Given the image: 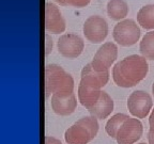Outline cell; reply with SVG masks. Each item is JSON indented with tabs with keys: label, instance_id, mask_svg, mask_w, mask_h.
<instances>
[{
	"label": "cell",
	"instance_id": "cell-20",
	"mask_svg": "<svg viewBox=\"0 0 154 144\" xmlns=\"http://www.w3.org/2000/svg\"><path fill=\"white\" fill-rule=\"evenodd\" d=\"M45 56H49V53L53 51V46H54V43H53V38H51V35L48 33H46L45 35Z\"/></svg>",
	"mask_w": 154,
	"mask_h": 144
},
{
	"label": "cell",
	"instance_id": "cell-6",
	"mask_svg": "<svg viewBox=\"0 0 154 144\" xmlns=\"http://www.w3.org/2000/svg\"><path fill=\"white\" fill-rule=\"evenodd\" d=\"M153 107L152 97L149 93L137 90L131 93L128 98V108L130 113L136 118H144L149 115Z\"/></svg>",
	"mask_w": 154,
	"mask_h": 144
},
{
	"label": "cell",
	"instance_id": "cell-22",
	"mask_svg": "<svg viewBox=\"0 0 154 144\" xmlns=\"http://www.w3.org/2000/svg\"><path fill=\"white\" fill-rule=\"evenodd\" d=\"M148 142L149 144H154V124L150 125V129L148 132Z\"/></svg>",
	"mask_w": 154,
	"mask_h": 144
},
{
	"label": "cell",
	"instance_id": "cell-5",
	"mask_svg": "<svg viewBox=\"0 0 154 144\" xmlns=\"http://www.w3.org/2000/svg\"><path fill=\"white\" fill-rule=\"evenodd\" d=\"M82 32L90 43L101 44L108 35V24L100 15H92L85 20Z\"/></svg>",
	"mask_w": 154,
	"mask_h": 144
},
{
	"label": "cell",
	"instance_id": "cell-26",
	"mask_svg": "<svg viewBox=\"0 0 154 144\" xmlns=\"http://www.w3.org/2000/svg\"><path fill=\"white\" fill-rule=\"evenodd\" d=\"M139 144H146V143H139Z\"/></svg>",
	"mask_w": 154,
	"mask_h": 144
},
{
	"label": "cell",
	"instance_id": "cell-13",
	"mask_svg": "<svg viewBox=\"0 0 154 144\" xmlns=\"http://www.w3.org/2000/svg\"><path fill=\"white\" fill-rule=\"evenodd\" d=\"M113 107H115V104L112 98L107 92L103 91L100 100L88 111L92 116H95L97 120H105L111 114V112L113 111Z\"/></svg>",
	"mask_w": 154,
	"mask_h": 144
},
{
	"label": "cell",
	"instance_id": "cell-17",
	"mask_svg": "<svg viewBox=\"0 0 154 144\" xmlns=\"http://www.w3.org/2000/svg\"><path fill=\"white\" fill-rule=\"evenodd\" d=\"M128 118H130V116L124 114V113H117V114L112 115V116L107 121L106 126H105V130L109 137L112 138V139H116L120 127Z\"/></svg>",
	"mask_w": 154,
	"mask_h": 144
},
{
	"label": "cell",
	"instance_id": "cell-3",
	"mask_svg": "<svg viewBox=\"0 0 154 144\" xmlns=\"http://www.w3.org/2000/svg\"><path fill=\"white\" fill-rule=\"evenodd\" d=\"M99 128L95 116H85L65 130L64 140L67 144H88L97 136Z\"/></svg>",
	"mask_w": 154,
	"mask_h": 144
},
{
	"label": "cell",
	"instance_id": "cell-23",
	"mask_svg": "<svg viewBox=\"0 0 154 144\" xmlns=\"http://www.w3.org/2000/svg\"><path fill=\"white\" fill-rule=\"evenodd\" d=\"M53 1H55L57 4L59 5H62V7H67V2L66 0H53Z\"/></svg>",
	"mask_w": 154,
	"mask_h": 144
},
{
	"label": "cell",
	"instance_id": "cell-1",
	"mask_svg": "<svg viewBox=\"0 0 154 144\" xmlns=\"http://www.w3.org/2000/svg\"><path fill=\"white\" fill-rule=\"evenodd\" d=\"M149 64L147 59L140 55H131L115 64L112 79L120 88H134L147 77Z\"/></svg>",
	"mask_w": 154,
	"mask_h": 144
},
{
	"label": "cell",
	"instance_id": "cell-21",
	"mask_svg": "<svg viewBox=\"0 0 154 144\" xmlns=\"http://www.w3.org/2000/svg\"><path fill=\"white\" fill-rule=\"evenodd\" d=\"M45 144H62L59 139L51 136H46L45 137Z\"/></svg>",
	"mask_w": 154,
	"mask_h": 144
},
{
	"label": "cell",
	"instance_id": "cell-14",
	"mask_svg": "<svg viewBox=\"0 0 154 144\" xmlns=\"http://www.w3.org/2000/svg\"><path fill=\"white\" fill-rule=\"evenodd\" d=\"M106 9L108 17L116 22H121L123 19H126V16L130 12V8L125 0H109L106 5Z\"/></svg>",
	"mask_w": 154,
	"mask_h": 144
},
{
	"label": "cell",
	"instance_id": "cell-12",
	"mask_svg": "<svg viewBox=\"0 0 154 144\" xmlns=\"http://www.w3.org/2000/svg\"><path fill=\"white\" fill-rule=\"evenodd\" d=\"M51 109L56 114L60 116H67L74 113L77 107V99L75 94L67 96L51 95Z\"/></svg>",
	"mask_w": 154,
	"mask_h": 144
},
{
	"label": "cell",
	"instance_id": "cell-2",
	"mask_svg": "<svg viewBox=\"0 0 154 144\" xmlns=\"http://www.w3.org/2000/svg\"><path fill=\"white\" fill-rule=\"evenodd\" d=\"M45 96H67L74 93V79L62 66L48 64L45 67Z\"/></svg>",
	"mask_w": 154,
	"mask_h": 144
},
{
	"label": "cell",
	"instance_id": "cell-18",
	"mask_svg": "<svg viewBox=\"0 0 154 144\" xmlns=\"http://www.w3.org/2000/svg\"><path fill=\"white\" fill-rule=\"evenodd\" d=\"M139 50L147 60H154V30L144 34L139 44Z\"/></svg>",
	"mask_w": 154,
	"mask_h": 144
},
{
	"label": "cell",
	"instance_id": "cell-24",
	"mask_svg": "<svg viewBox=\"0 0 154 144\" xmlns=\"http://www.w3.org/2000/svg\"><path fill=\"white\" fill-rule=\"evenodd\" d=\"M149 123H150V125L154 124V109H152L151 114H150V116H149Z\"/></svg>",
	"mask_w": 154,
	"mask_h": 144
},
{
	"label": "cell",
	"instance_id": "cell-8",
	"mask_svg": "<svg viewBox=\"0 0 154 144\" xmlns=\"http://www.w3.org/2000/svg\"><path fill=\"white\" fill-rule=\"evenodd\" d=\"M58 51L62 57L67 59H76L85 49V42L75 33H65L60 35L57 42Z\"/></svg>",
	"mask_w": 154,
	"mask_h": 144
},
{
	"label": "cell",
	"instance_id": "cell-10",
	"mask_svg": "<svg viewBox=\"0 0 154 144\" xmlns=\"http://www.w3.org/2000/svg\"><path fill=\"white\" fill-rule=\"evenodd\" d=\"M65 19L56 3L45 4V30L48 33L60 34L65 31Z\"/></svg>",
	"mask_w": 154,
	"mask_h": 144
},
{
	"label": "cell",
	"instance_id": "cell-19",
	"mask_svg": "<svg viewBox=\"0 0 154 144\" xmlns=\"http://www.w3.org/2000/svg\"><path fill=\"white\" fill-rule=\"evenodd\" d=\"M67 5L73 8H85L91 2V0H66Z\"/></svg>",
	"mask_w": 154,
	"mask_h": 144
},
{
	"label": "cell",
	"instance_id": "cell-7",
	"mask_svg": "<svg viewBox=\"0 0 154 144\" xmlns=\"http://www.w3.org/2000/svg\"><path fill=\"white\" fill-rule=\"evenodd\" d=\"M118 58V47L115 43L107 42L101 45L93 57L91 65L96 72H107Z\"/></svg>",
	"mask_w": 154,
	"mask_h": 144
},
{
	"label": "cell",
	"instance_id": "cell-16",
	"mask_svg": "<svg viewBox=\"0 0 154 144\" xmlns=\"http://www.w3.org/2000/svg\"><path fill=\"white\" fill-rule=\"evenodd\" d=\"M137 22L144 30H154V4L140 8L137 13Z\"/></svg>",
	"mask_w": 154,
	"mask_h": 144
},
{
	"label": "cell",
	"instance_id": "cell-25",
	"mask_svg": "<svg viewBox=\"0 0 154 144\" xmlns=\"http://www.w3.org/2000/svg\"><path fill=\"white\" fill-rule=\"evenodd\" d=\"M152 93H153V95H154V83L152 84Z\"/></svg>",
	"mask_w": 154,
	"mask_h": 144
},
{
	"label": "cell",
	"instance_id": "cell-4",
	"mask_svg": "<svg viewBox=\"0 0 154 144\" xmlns=\"http://www.w3.org/2000/svg\"><path fill=\"white\" fill-rule=\"evenodd\" d=\"M141 31L134 19H123L118 22L112 31L115 42L123 47H130L139 41Z\"/></svg>",
	"mask_w": 154,
	"mask_h": 144
},
{
	"label": "cell",
	"instance_id": "cell-11",
	"mask_svg": "<svg viewBox=\"0 0 154 144\" xmlns=\"http://www.w3.org/2000/svg\"><path fill=\"white\" fill-rule=\"evenodd\" d=\"M82 78L79 83L93 90H101L107 84L109 80V70L96 72L93 70L91 63H88L82 70Z\"/></svg>",
	"mask_w": 154,
	"mask_h": 144
},
{
	"label": "cell",
	"instance_id": "cell-15",
	"mask_svg": "<svg viewBox=\"0 0 154 144\" xmlns=\"http://www.w3.org/2000/svg\"><path fill=\"white\" fill-rule=\"evenodd\" d=\"M101 90H93L90 88H87L84 84L79 83L78 86V100L79 103L84 106L85 108H87L89 110L90 108H92L93 106L96 105V103L100 100L102 95Z\"/></svg>",
	"mask_w": 154,
	"mask_h": 144
},
{
	"label": "cell",
	"instance_id": "cell-9",
	"mask_svg": "<svg viewBox=\"0 0 154 144\" xmlns=\"http://www.w3.org/2000/svg\"><path fill=\"white\" fill-rule=\"evenodd\" d=\"M143 132V126L138 118H128L123 123L117 134L118 144H134L141 138Z\"/></svg>",
	"mask_w": 154,
	"mask_h": 144
}]
</instances>
